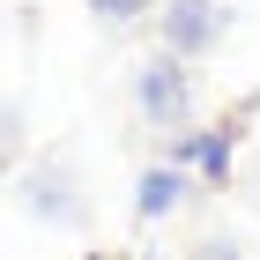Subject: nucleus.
Here are the masks:
<instances>
[{"mask_svg": "<svg viewBox=\"0 0 260 260\" xmlns=\"http://www.w3.org/2000/svg\"><path fill=\"white\" fill-rule=\"evenodd\" d=\"M141 104H149V119L156 126H171L186 112V82H179V67H141Z\"/></svg>", "mask_w": 260, "mask_h": 260, "instance_id": "nucleus-1", "label": "nucleus"}, {"mask_svg": "<svg viewBox=\"0 0 260 260\" xmlns=\"http://www.w3.org/2000/svg\"><path fill=\"white\" fill-rule=\"evenodd\" d=\"M208 38H216V0H171V45L201 52Z\"/></svg>", "mask_w": 260, "mask_h": 260, "instance_id": "nucleus-2", "label": "nucleus"}, {"mask_svg": "<svg viewBox=\"0 0 260 260\" xmlns=\"http://www.w3.org/2000/svg\"><path fill=\"white\" fill-rule=\"evenodd\" d=\"M171 201H179V171H149V179H141V216H156Z\"/></svg>", "mask_w": 260, "mask_h": 260, "instance_id": "nucleus-3", "label": "nucleus"}, {"mask_svg": "<svg viewBox=\"0 0 260 260\" xmlns=\"http://www.w3.org/2000/svg\"><path fill=\"white\" fill-rule=\"evenodd\" d=\"M141 0H97V15H134Z\"/></svg>", "mask_w": 260, "mask_h": 260, "instance_id": "nucleus-4", "label": "nucleus"}]
</instances>
